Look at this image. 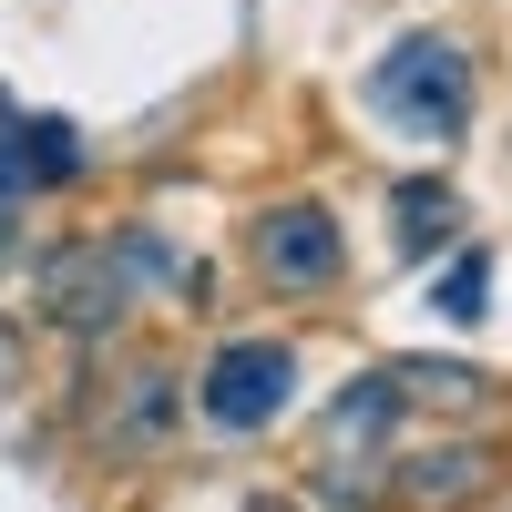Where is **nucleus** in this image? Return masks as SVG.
Listing matches in <instances>:
<instances>
[{"mask_svg": "<svg viewBox=\"0 0 512 512\" xmlns=\"http://www.w3.org/2000/svg\"><path fill=\"white\" fill-rule=\"evenodd\" d=\"M400 400H410V379H400V369L359 379V390L328 410V441H338V451H369V441H390V431H400Z\"/></svg>", "mask_w": 512, "mask_h": 512, "instance_id": "6", "label": "nucleus"}, {"mask_svg": "<svg viewBox=\"0 0 512 512\" xmlns=\"http://www.w3.org/2000/svg\"><path fill=\"white\" fill-rule=\"evenodd\" d=\"M390 216H400V256H431V246L461 226V195H451L441 175H410V185L390 195Z\"/></svg>", "mask_w": 512, "mask_h": 512, "instance_id": "7", "label": "nucleus"}, {"mask_svg": "<svg viewBox=\"0 0 512 512\" xmlns=\"http://www.w3.org/2000/svg\"><path fill=\"white\" fill-rule=\"evenodd\" d=\"M287 400H297V349H287V338H226V349H205L195 420L216 441H256Z\"/></svg>", "mask_w": 512, "mask_h": 512, "instance_id": "4", "label": "nucleus"}, {"mask_svg": "<svg viewBox=\"0 0 512 512\" xmlns=\"http://www.w3.org/2000/svg\"><path fill=\"white\" fill-rule=\"evenodd\" d=\"M82 431H93L103 461H154L164 431H175V369L154 349H113L82 390Z\"/></svg>", "mask_w": 512, "mask_h": 512, "instance_id": "3", "label": "nucleus"}, {"mask_svg": "<svg viewBox=\"0 0 512 512\" xmlns=\"http://www.w3.org/2000/svg\"><path fill=\"white\" fill-rule=\"evenodd\" d=\"M246 267L267 297H328L349 277V236H338V216L318 195H277L246 216Z\"/></svg>", "mask_w": 512, "mask_h": 512, "instance_id": "2", "label": "nucleus"}, {"mask_svg": "<svg viewBox=\"0 0 512 512\" xmlns=\"http://www.w3.org/2000/svg\"><path fill=\"white\" fill-rule=\"evenodd\" d=\"M41 318H52L62 338H93V349H103L123 318H134V287L113 277L103 236H93V246H52V256H41Z\"/></svg>", "mask_w": 512, "mask_h": 512, "instance_id": "5", "label": "nucleus"}, {"mask_svg": "<svg viewBox=\"0 0 512 512\" xmlns=\"http://www.w3.org/2000/svg\"><path fill=\"white\" fill-rule=\"evenodd\" d=\"M369 113L410 144H461L472 134V52L451 31H400L369 62Z\"/></svg>", "mask_w": 512, "mask_h": 512, "instance_id": "1", "label": "nucleus"}, {"mask_svg": "<svg viewBox=\"0 0 512 512\" xmlns=\"http://www.w3.org/2000/svg\"><path fill=\"white\" fill-rule=\"evenodd\" d=\"M431 308H441V318H461V328L492 308V256H482V246H461V256H451V277L431 287Z\"/></svg>", "mask_w": 512, "mask_h": 512, "instance_id": "8", "label": "nucleus"}]
</instances>
